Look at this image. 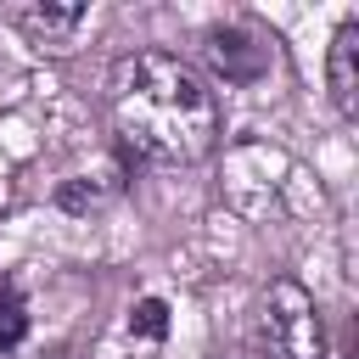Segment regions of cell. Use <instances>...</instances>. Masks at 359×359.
I'll list each match as a JSON object with an SVG mask.
<instances>
[{
    "mask_svg": "<svg viewBox=\"0 0 359 359\" xmlns=\"http://www.w3.org/2000/svg\"><path fill=\"white\" fill-rule=\"evenodd\" d=\"M28 342V303L17 297V286L0 280V359H17Z\"/></svg>",
    "mask_w": 359,
    "mask_h": 359,
    "instance_id": "8992f818",
    "label": "cell"
},
{
    "mask_svg": "<svg viewBox=\"0 0 359 359\" xmlns=\"http://www.w3.org/2000/svg\"><path fill=\"white\" fill-rule=\"evenodd\" d=\"M213 359H264V353H258V342H230V348H219Z\"/></svg>",
    "mask_w": 359,
    "mask_h": 359,
    "instance_id": "ba28073f",
    "label": "cell"
},
{
    "mask_svg": "<svg viewBox=\"0 0 359 359\" xmlns=\"http://www.w3.org/2000/svg\"><path fill=\"white\" fill-rule=\"evenodd\" d=\"M258 353L264 359H331L320 303L303 280L275 275L258 297Z\"/></svg>",
    "mask_w": 359,
    "mask_h": 359,
    "instance_id": "7a4b0ae2",
    "label": "cell"
},
{
    "mask_svg": "<svg viewBox=\"0 0 359 359\" xmlns=\"http://www.w3.org/2000/svg\"><path fill=\"white\" fill-rule=\"evenodd\" d=\"M129 337L163 342V337H168V303H163V297H140V303L129 309Z\"/></svg>",
    "mask_w": 359,
    "mask_h": 359,
    "instance_id": "52a82bcc",
    "label": "cell"
},
{
    "mask_svg": "<svg viewBox=\"0 0 359 359\" xmlns=\"http://www.w3.org/2000/svg\"><path fill=\"white\" fill-rule=\"evenodd\" d=\"M325 90H331V107L353 123L359 118V17L337 22L325 45Z\"/></svg>",
    "mask_w": 359,
    "mask_h": 359,
    "instance_id": "277c9868",
    "label": "cell"
},
{
    "mask_svg": "<svg viewBox=\"0 0 359 359\" xmlns=\"http://www.w3.org/2000/svg\"><path fill=\"white\" fill-rule=\"evenodd\" d=\"M208 62H213L230 84H252V79L264 73L269 50H264V39H258L252 28L224 22V28H208Z\"/></svg>",
    "mask_w": 359,
    "mask_h": 359,
    "instance_id": "5b68a950",
    "label": "cell"
},
{
    "mask_svg": "<svg viewBox=\"0 0 359 359\" xmlns=\"http://www.w3.org/2000/svg\"><path fill=\"white\" fill-rule=\"evenodd\" d=\"M101 107L123 163H146V168H196L219 151L224 135L213 84L180 50L163 45L118 56L107 67Z\"/></svg>",
    "mask_w": 359,
    "mask_h": 359,
    "instance_id": "6da1fadb",
    "label": "cell"
},
{
    "mask_svg": "<svg viewBox=\"0 0 359 359\" xmlns=\"http://www.w3.org/2000/svg\"><path fill=\"white\" fill-rule=\"evenodd\" d=\"M11 22H17V34H22L34 50L67 56L73 39H79V28L90 22V11H84V6H17Z\"/></svg>",
    "mask_w": 359,
    "mask_h": 359,
    "instance_id": "3957f363",
    "label": "cell"
}]
</instances>
